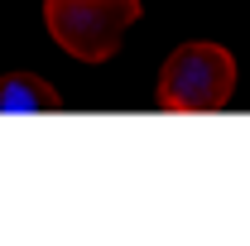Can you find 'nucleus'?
I'll return each mask as SVG.
<instances>
[{
	"label": "nucleus",
	"mask_w": 250,
	"mask_h": 246,
	"mask_svg": "<svg viewBox=\"0 0 250 246\" xmlns=\"http://www.w3.org/2000/svg\"><path fill=\"white\" fill-rule=\"evenodd\" d=\"M231 92H236V58L226 44H212V39L178 44L159 68V106L164 111H178V116L221 111Z\"/></svg>",
	"instance_id": "obj_1"
},
{
	"label": "nucleus",
	"mask_w": 250,
	"mask_h": 246,
	"mask_svg": "<svg viewBox=\"0 0 250 246\" xmlns=\"http://www.w3.org/2000/svg\"><path fill=\"white\" fill-rule=\"evenodd\" d=\"M140 20V0H43V29L67 58L106 63Z\"/></svg>",
	"instance_id": "obj_2"
},
{
	"label": "nucleus",
	"mask_w": 250,
	"mask_h": 246,
	"mask_svg": "<svg viewBox=\"0 0 250 246\" xmlns=\"http://www.w3.org/2000/svg\"><path fill=\"white\" fill-rule=\"evenodd\" d=\"M5 111H62L58 87H48L34 73H5L0 77V116Z\"/></svg>",
	"instance_id": "obj_3"
}]
</instances>
